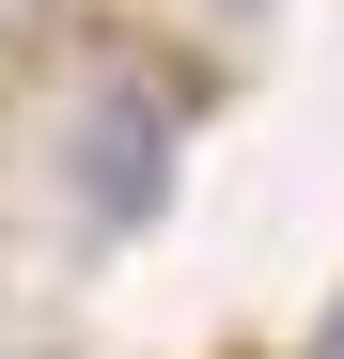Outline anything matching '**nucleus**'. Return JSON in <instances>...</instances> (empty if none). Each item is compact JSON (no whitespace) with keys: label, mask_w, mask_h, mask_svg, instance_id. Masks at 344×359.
Here are the masks:
<instances>
[{"label":"nucleus","mask_w":344,"mask_h":359,"mask_svg":"<svg viewBox=\"0 0 344 359\" xmlns=\"http://www.w3.org/2000/svg\"><path fill=\"white\" fill-rule=\"evenodd\" d=\"M63 188H79L94 234H141V219L172 203V94H157V79H94V94H79V126H63Z\"/></svg>","instance_id":"f257e3e1"}]
</instances>
